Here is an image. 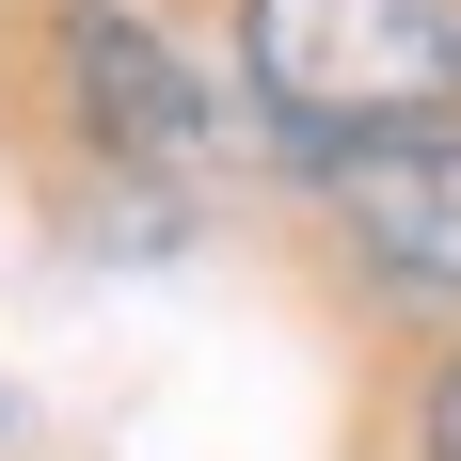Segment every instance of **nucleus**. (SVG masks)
I'll return each instance as SVG.
<instances>
[{
    "mask_svg": "<svg viewBox=\"0 0 461 461\" xmlns=\"http://www.w3.org/2000/svg\"><path fill=\"white\" fill-rule=\"evenodd\" d=\"M239 48L271 112L319 159L350 143H398V128H446V80H461V0H239Z\"/></svg>",
    "mask_w": 461,
    "mask_h": 461,
    "instance_id": "obj_1",
    "label": "nucleus"
},
{
    "mask_svg": "<svg viewBox=\"0 0 461 461\" xmlns=\"http://www.w3.org/2000/svg\"><path fill=\"white\" fill-rule=\"evenodd\" d=\"M334 223H350V255H366L382 286L446 303V286H461V143L446 128L350 143V159H334Z\"/></svg>",
    "mask_w": 461,
    "mask_h": 461,
    "instance_id": "obj_2",
    "label": "nucleus"
},
{
    "mask_svg": "<svg viewBox=\"0 0 461 461\" xmlns=\"http://www.w3.org/2000/svg\"><path fill=\"white\" fill-rule=\"evenodd\" d=\"M64 80H80L95 143H128V159H207V80H191L176 48L112 16V0H64Z\"/></svg>",
    "mask_w": 461,
    "mask_h": 461,
    "instance_id": "obj_3",
    "label": "nucleus"
},
{
    "mask_svg": "<svg viewBox=\"0 0 461 461\" xmlns=\"http://www.w3.org/2000/svg\"><path fill=\"white\" fill-rule=\"evenodd\" d=\"M429 461H461V366H446V398H429Z\"/></svg>",
    "mask_w": 461,
    "mask_h": 461,
    "instance_id": "obj_4",
    "label": "nucleus"
}]
</instances>
